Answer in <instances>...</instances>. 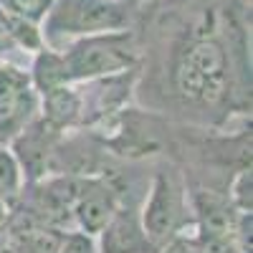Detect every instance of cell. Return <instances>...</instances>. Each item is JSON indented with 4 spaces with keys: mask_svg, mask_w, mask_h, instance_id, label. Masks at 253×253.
<instances>
[{
    "mask_svg": "<svg viewBox=\"0 0 253 253\" xmlns=\"http://www.w3.org/2000/svg\"><path fill=\"white\" fill-rule=\"evenodd\" d=\"M99 253H157L155 243L147 238L139 213L134 208L119 205L109 223L101 228Z\"/></svg>",
    "mask_w": 253,
    "mask_h": 253,
    "instance_id": "8",
    "label": "cell"
},
{
    "mask_svg": "<svg viewBox=\"0 0 253 253\" xmlns=\"http://www.w3.org/2000/svg\"><path fill=\"white\" fill-rule=\"evenodd\" d=\"M38 112L41 99L31 74L18 69L15 63L0 61V142L10 144V139L23 132Z\"/></svg>",
    "mask_w": 253,
    "mask_h": 253,
    "instance_id": "3",
    "label": "cell"
},
{
    "mask_svg": "<svg viewBox=\"0 0 253 253\" xmlns=\"http://www.w3.org/2000/svg\"><path fill=\"white\" fill-rule=\"evenodd\" d=\"M23 190V175H20V167L13 157V152L0 142V200L13 205L15 198Z\"/></svg>",
    "mask_w": 253,
    "mask_h": 253,
    "instance_id": "11",
    "label": "cell"
},
{
    "mask_svg": "<svg viewBox=\"0 0 253 253\" xmlns=\"http://www.w3.org/2000/svg\"><path fill=\"white\" fill-rule=\"evenodd\" d=\"M31 81L38 94L51 91L61 84H71L66 76V66H63V56L51 51V48H41L36 51V61H33V71H31Z\"/></svg>",
    "mask_w": 253,
    "mask_h": 253,
    "instance_id": "10",
    "label": "cell"
},
{
    "mask_svg": "<svg viewBox=\"0 0 253 253\" xmlns=\"http://www.w3.org/2000/svg\"><path fill=\"white\" fill-rule=\"evenodd\" d=\"M157 253H203V243H200L198 236L195 238H185L182 233H177L167 243H162L157 248Z\"/></svg>",
    "mask_w": 253,
    "mask_h": 253,
    "instance_id": "15",
    "label": "cell"
},
{
    "mask_svg": "<svg viewBox=\"0 0 253 253\" xmlns=\"http://www.w3.org/2000/svg\"><path fill=\"white\" fill-rule=\"evenodd\" d=\"M190 208L195 213L200 238H230L236 241V228L243 213H238L236 205L228 198L213 193V190L195 187L190 193Z\"/></svg>",
    "mask_w": 253,
    "mask_h": 253,
    "instance_id": "7",
    "label": "cell"
},
{
    "mask_svg": "<svg viewBox=\"0 0 253 253\" xmlns=\"http://www.w3.org/2000/svg\"><path fill=\"white\" fill-rule=\"evenodd\" d=\"M0 253H8V248H5V246H0Z\"/></svg>",
    "mask_w": 253,
    "mask_h": 253,
    "instance_id": "19",
    "label": "cell"
},
{
    "mask_svg": "<svg viewBox=\"0 0 253 253\" xmlns=\"http://www.w3.org/2000/svg\"><path fill=\"white\" fill-rule=\"evenodd\" d=\"M10 51H18L15 36L10 31V20H8V10L0 8V61H5V56Z\"/></svg>",
    "mask_w": 253,
    "mask_h": 253,
    "instance_id": "16",
    "label": "cell"
},
{
    "mask_svg": "<svg viewBox=\"0 0 253 253\" xmlns=\"http://www.w3.org/2000/svg\"><path fill=\"white\" fill-rule=\"evenodd\" d=\"M139 3H142V0H139Z\"/></svg>",
    "mask_w": 253,
    "mask_h": 253,
    "instance_id": "20",
    "label": "cell"
},
{
    "mask_svg": "<svg viewBox=\"0 0 253 253\" xmlns=\"http://www.w3.org/2000/svg\"><path fill=\"white\" fill-rule=\"evenodd\" d=\"M5 233H8L5 241L8 253H58L66 230L31 225V228H10Z\"/></svg>",
    "mask_w": 253,
    "mask_h": 253,
    "instance_id": "9",
    "label": "cell"
},
{
    "mask_svg": "<svg viewBox=\"0 0 253 253\" xmlns=\"http://www.w3.org/2000/svg\"><path fill=\"white\" fill-rule=\"evenodd\" d=\"M8 213H10V205L0 200V233L5 230V223H8Z\"/></svg>",
    "mask_w": 253,
    "mask_h": 253,
    "instance_id": "18",
    "label": "cell"
},
{
    "mask_svg": "<svg viewBox=\"0 0 253 253\" xmlns=\"http://www.w3.org/2000/svg\"><path fill=\"white\" fill-rule=\"evenodd\" d=\"M48 31L61 33H96L126 26L124 5L112 0H53V8L43 18Z\"/></svg>",
    "mask_w": 253,
    "mask_h": 253,
    "instance_id": "4",
    "label": "cell"
},
{
    "mask_svg": "<svg viewBox=\"0 0 253 253\" xmlns=\"http://www.w3.org/2000/svg\"><path fill=\"white\" fill-rule=\"evenodd\" d=\"M61 56H63V66H66L69 81H89V79H101V76H114V74L134 69L139 61L134 36L126 28L84 33Z\"/></svg>",
    "mask_w": 253,
    "mask_h": 253,
    "instance_id": "1",
    "label": "cell"
},
{
    "mask_svg": "<svg viewBox=\"0 0 253 253\" xmlns=\"http://www.w3.org/2000/svg\"><path fill=\"white\" fill-rule=\"evenodd\" d=\"M58 253H99V248L91 236L81 233V230H66Z\"/></svg>",
    "mask_w": 253,
    "mask_h": 253,
    "instance_id": "14",
    "label": "cell"
},
{
    "mask_svg": "<svg viewBox=\"0 0 253 253\" xmlns=\"http://www.w3.org/2000/svg\"><path fill=\"white\" fill-rule=\"evenodd\" d=\"M187 195H185V185L172 170H160L152 177L150 193L142 205V228L147 238L160 248L167 243L172 236L182 233V228L187 223Z\"/></svg>",
    "mask_w": 253,
    "mask_h": 253,
    "instance_id": "2",
    "label": "cell"
},
{
    "mask_svg": "<svg viewBox=\"0 0 253 253\" xmlns=\"http://www.w3.org/2000/svg\"><path fill=\"white\" fill-rule=\"evenodd\" d=\"M119 205L122 203H119L117 185L107 175H84L81 190L71 208V218L81 233L96 238Z\"/></svg>",
    "mask_w": 253,
    "mask_h": 253,
    "instance_id": "6",
    "label": "cell"
},
{
    "mask_svg": "<svg viewBox=\"0 0 253 253\" xmlns=\"http://www.w3.org/2000/svg\"><path fill=\"white\" fill-rule=\"evenodd\" d=\"M251 187H253V182H251V167L238 172V177H236V182H233V187H230V203L236 205V210L238 213H251Z\"/></svg>",
    "mask_w": 253,
    "mask_h": 253,
    "instance_id": "13",
    "label": "cell"
},
{
    "mask_svg": "<svg viewBox=\"0 0 253 253\" xmlns=\"http://www.w3.org/2000/svg\"><path fill=\"white\" fill-rule=\"evenodd\" d=\"M0 8H5L8 13H15V15L33 20V23L41 26V20L53 8V0H0Z\"/></svg>",
    "mask_w": 253,
    "mask_h": 253,
    "instance_id": "12",
    "label": "cell"
},
{
    "mask_svg": "<svg viewBox=\"0 0 253 253\" xmlns=\"http://www.w3.org/2000/svg\"><path fill=\"white\" fill-rule=\"evenodd\" d=\"M63 139V132L56 129L51 122L43 117H36L23 132H18L10 144H13V157L20 167V175L26 182H36L51 172V165L56 157V150Z\"/></svg>",
    "mask_w": 253,
    "mask_h": 253,
    "instance_id": "5",
    "label": "cell"
},
{
    "mask_svg": "<svg viewBox=\"0 0 253 253\" xmlns=\"http://www.w3.org/2000/svg\"><path fill=\"white\" fill-rule=\"evenodd\" d=\"M200 243H203V253H246L230 238H200Z\"/></svg>",
    "mask_w": 253,
    "mask_h": 253,
    "instance_id": "17",
    "label": "cell"
}]
</instances>
